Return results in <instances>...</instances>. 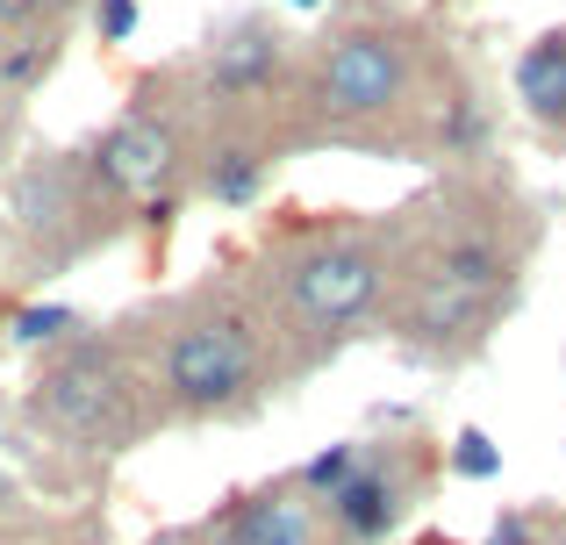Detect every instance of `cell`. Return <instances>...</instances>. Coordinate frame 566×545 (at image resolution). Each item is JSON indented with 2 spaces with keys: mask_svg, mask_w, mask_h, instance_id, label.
Segmentation results:
<instances>
[{
  "mask_svg": "<svg viewBox=\"0 0 566 545\" xmlns=\"http://www.w3.org/2000/svg\"><path fill=\"white\" fill-rule=\"evenodd\" d=\"M51 431L80 438V446H129L137 438V388H129L123 359L101 345H72L57 352L36 374V395H29Z\"/></svg>",
  "mask_w": 566,
  "mask_h": 545,
  "instance_id": "cell-1",
  "label": "cell"
},
{
  "mask_svg": "<svg viewBox=\"0 0 566 545\" xmlns=\"http://www.w3.org/2000/svg\"><path fill=\"white\" fill-rule=\"evenodd\" d=\"M259 337L244 316H187L166 337V402L187 417H230L251 402Z\"/></svg>",
  "mask_w": 566,
  "mask_h": 545,
  "instance_id": "cell-2",
  "label": "cell"
},
{
  "mask_svg": "<svg viewBox=\"0 0 566 545\" xmlns=\"http://www.w3.org/2000/svg\"><path fill=\"white\" fill-rule=\"evenodd\" d=\"M401 94H409V43L395 29H345L308 72V108L331 129L374 123Z\"/></svg>",
  "mask_w": 566,
  "mask_h": 545,
  "instance_id": "cell-3",
  "label": "cell"
},
{
  "mask_svg": "<svg viewBox=\"0 0 566 545\" xmlns=\"http://www.w3.org/2000/svg\"><path fill=\"white\" fill-rule=\"evenodd\" d=\"M387 259L359 238H323L287 259V302L308 331H352L380 308Z\"/></svg>",
  "mask_w": 566,
  "mask_h": 545,
  "instance_id": "cell-4",
  "label": "cell"
},
{
  "mask_svg": "<svg viewBox=\"0 0 566 545\" xmlns=\"http://www.w3.org/2000/svg\"><path fill=\"white\" fill-rule=\"evenodd\" d=\"M180 166V137L158 115H123L108 137L86 151V172H94L101 195H158Z\"/></svg>",
  "mask_w": 566,
  "mask_h": 545,
  "instance_id": "cell-5",
  "label": "cell"
},
{
  "mask_svg": "<svg viewBox=\"0 0 566 545\" xmlns=\"http://www.w3.org/2000/svg\"><path fill=\"white\" fill-rule=\"evenodd\" d=\"M510 273H516V259H510V244H502L495 230H452V238H438V244H430V259H423L430 287L488 294V302H502Z\"/></svg>",
  "mask_w": 566,
  "mask_h": 545,
  "instance_id": "cell-6",
  "label": "cell"
},
{
  "mask_svg": "<svg viewBox=\"0 0 566 545\" xmlns=\"http://www.w3.org/2000/svg\"><path fill=\"white\" fill-rule=\"evenodd\" d=\"M280 80V36L265 22H237L208 51V101H259Z\"/></svg>",
  "mask_w": 566,
  "mask_h": 545,
  "instance_id": "cell-7",
  "label": "cell"
},
{
  "mask_svg": "<svg viewBox=\"0 0 566 545\" xmlns=\"http://www.w3.org/2000/svg\"><path fill=\"white\" fill-rule=\"evenodd\" d=\"M323 510H331V524H337V538H345V545H387V538H395V524H401V489H395L387 467H366L359 460V474H352L337 495H323Z\"/></svg>",
  "mask_w": 566,
  "mask_h": 545,
  "instance_id": "cell-8",
  "label": "cell"
},
{
  "mask_svg": "<svg viewBox=\"0 0 566 545\" xmlns=\"http://www.w3.org/2000/svg\"><path fill=\"white\" fill-rule=\"evenodd\" d=\"M495 316V302L488 294H459V287H416L409 302V345L423 352H467L473 337H481V323Z\"/></svg>",
  "mask_w": 566,
  "mask_h": 545,
  "instance_id": "cell-9",
  "label": "cell"
},
{
  "mask_svg": "<svg viewBox=\"0 0 566 545\" xmlns=\"http://www.w3.org/2000/svg\"><path fill=\"white\" fill-rule=\"evenodd\" d=\"M222 545H316V517L294 489H259L251 503H237Z\"/></svg>",
  "mask_w": 566,
  "mask_h": 545,
  "instance_id": "cell-10",
  "label": "cell"
},
{
  "mask_svg": "<svg viewBox=\"0 0 566 545\" xmlns=\"http://www.w3.org/2000/svg\"><path fill=\"white\" fill-rule=\"evenodd\" d=\"M516 101H524L545 129H566V29H545V36L516 57Z\"/></svg>",
  "mask_w": 566,
  "mask_h": 545,
  "instance_id": "cell-11",
  "label": "cell"
},
{
  "mask_svg": "<svg viewBox=\"0 0 566 545\" xmlns=\"http://www.w3.org/2000/svg\"><path fill=\"white\" fill-rule=\"evenodd\" d=\"M265 166H273V151H259V144H216L201 166V195L222 209H244V201H259Z\"/></svg>",
  "mask_w": 566,
  "mask_h": 545,
  "instance_id": "cell-12",
  "label": "cell"
},
{
  "mask_svg": "<svg viewBox=\"0 0 566 545\" xmlns=\"http://www.w3.org/2000/svg\"><path fill=\"white\" fill-rule=\"evenodd\" d=\"M51 57H57V43H51V36L14 43V51L0 57V86H8V94H29V86H36L43 72H51Z\"/></svg>",
  "mask_w": 566,
  "mask_h": 545,
  "instance_id": "cell-13",
  "label": "cell"
},
{
  "mask_svg": "<svg viewBox=\"0 0 566 545\" xmlns=\"http://www.w3.org/2000/svg\"><path fill=\"white\" fill-rule=\"evenodd\" d=\"M452 474L459 481H495L502 474V446L488 431H459L452 438Z\"/></svg>",
  "mask_w": 566,
  "mask_h": 545,
  "instance_id": "cell-14",
  "label": "cell"
},
{
  "mask_svg": "<svg viewBox=\"0 0 566 545\" xmlns=\"http://www.w3.org/2000/svg\"><path fill=\"white\" fill-rule=\"evenodd\" d=\"M352 474H359V446H331V452H316V460L302 467V489L308 495H337Z\"/></svg>",
  "mask_w": 566,
  "mask_h": 545,
  "instance_id": "cell-15",
  "label": "cell"
},
{
  "mask_svg": "<svg viewBox=\"0 0 566 545\" xmlns=\"http://www.w3.org/2000/svg\"><path fill=\"white\" fill-rule=\"evenodd\" d=\"M80 331V316L72 308H14V337L22 345H57V337Z\"/></svg>",
  "mask_w": 566,
  "mask_h": 545,
  "instance_id": "cell-16",
  "label": "cell"
},
{
  "mask_svg": "<svg viewBox=\"0 0 566 545\" xmlns=\"http://www.w3.org/2000/svg\"><path fill=\"white\" fill-rule=\"evenodd\" d=\"M438 137H444V151H467V144L481 137V115H473V101H452V115L438 123Z\"/></svg>",
  "mask_w": 566,
  "mask_h": 545,
  "instance_id": "cell-17",
  "label": "cell"
},
{
  "mask_svg": "<svg viewBox=\"0 0 566 545\" xmlns=\"http://www.w3.org/2000/svg\"><path fill=\"white\" fill-rule=\"evenodd\" d=\"M94 22H101V43H123L129 29H137V0H101Z\"/></svg>",
  "mask_w": 566,
  "mask_h": 545,
  "instance_id": "cell-18",
  "label": "cell"
},
{
  "mask_svg": "<svg viewBox=\"0 0 566 545\" xmlns=\"http://www.w3.org/2000/svg\"><path fill=\"white\" fill-rule=\"evenodd\" d=\"M488 545H538V524H531L524 510H510V517H495V532H488Z\"/></svg>",
  "mask_w": 566,
  "mask_h": 545,
  "instance_id": "cell-19",
  "label": "cell"
},
{
  "mask_svg": "<svg viewBox=\"0 0 566 545\" xmlns=\"http://www.w3.org/2000/svg\"><path fill=\"white\" fill-rule=\"evenodd\" d=\"M36 8H43V0H0V29H8V22H29Z\"/></svg>",
  "mask_w": 566,
  "mask_h": 545,
  "instance_id": "cell-20",
  "label": "cell"
}]
</instances>
